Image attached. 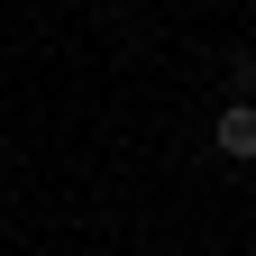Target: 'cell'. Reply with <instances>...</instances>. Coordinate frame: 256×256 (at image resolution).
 I'll list each match as a JSON object with an SVG mask.
<instances>
[{
	"mask_svg": "<svg viewBox=\"0 0 256 256\" xmlns=\"http://www.w3.org/2000/svg\"><path fill=\"white\" fill-rule=\"evenodd\" d=\"M210 146L229 156V165H256V101H229V110H220V128H210Z\"/></svg>",
	"mask_w": 256,
	"mask_h": 256,
	"instance_id": "1",
	"label": "cell"
},
{
	"mask_svg": "<svg viewBox=\"0 0 256 256\" xmlns=\"http://www.w3.org/2000/svg\"><path fill=\"white\" fill-rule=\"evenodd\" d=\"M229 101H256V46L229 55Z\"/></svg>",
	"mask_w": 256,
	"mask_h": 256,
	"instance_id": "2",
	"label": "cell"
}]
</instances>
